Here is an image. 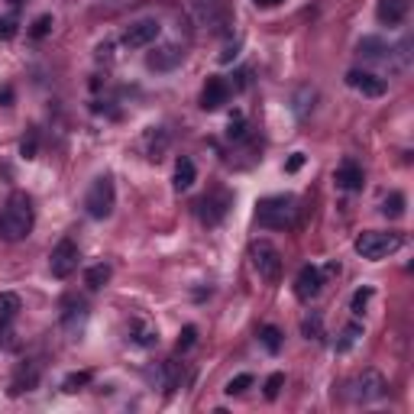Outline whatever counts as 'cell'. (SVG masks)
Listing matches in <instances>:
<instances>
[{"instance_id":"obj_17","label":"cell","mask_w":414,"mask_h":414,"mask_svg":"<svg viewBox=\"0 0 414 414\" xmlns=\"http://www.w3.org/2000/svg\"><path fill=\"white\" fill-rule=\"evenodd\" d=\"M36 382H39V366L36 362H26V366L16 369L13 382H10V395H23V391L36 389Z\"/></svg>"},{"instance_id":"obj_11","label":"cell","mask_w":414,"mask_h":414,"mask_svg":"<svg viewBox=\"0 0 414 414\" xmlns=\"http://www.w3.org/2000/svg\"><path fill=\"white\" fill-rule=\"evenodd\" d=\"M230 100V81H223V78H207L204 91H201V110H207V114H214V110H220L223 104Z\"/></svg>"},{"instance_id":"obj_31","label":"cell","mask_w":414,"mask_h":414,"mask_svg":"<svg viewBox=\"0 0 414 414\" xmlns=\"http://www.w3.org/2000/svg\"><path fill=\"white\" fill-rule=\"evenodd\" d=\"M88 382H91V372H71V376L61 382V389H65V391H78V389H85Z\"/></svg>"},{"instance_id":"obj_20","label":"cell","mask_w":414,"mask_h":414,"mask_svg":"<svg viewBox=\"0 0 414 414\" xmlns=\"http://www.w3.org/2000/svg\"><path fill=\"white\" fill-rule=\"evenodd\" d=\"M356 52H360L362 59H389L391 49L385 46V39H379V36H366V39H360Z\"/></svg>"},{"instance_id":"obj_15","label":"cell","mask_w":414,"mask_h":414,"mask_svg":"<svg viewBox=\"0 0 414 414\" xmlns=\"http://www.w3.org/2000/svg\"><path fill=\"white\" fill-rule=\"evenodd\" d=\"M408 7H411L408 0H379V7H376L379 23H382V26H398V23H405Z\"/></svg>"},{"instance_id":"obj_38","label":"cell","mask_w":414,"mask_h":414,"mask_svg":"<svg viewBox=\"0 0 414 414\" xmlns=\"http://www.w3.org/2000/svg\"><path fill=\"white\" fill-rule=\"evenodd\" d=\"M301 165H304V153H295V155H292V159L285 162V172H298V169H301Z\"/></svg>"},{"instance_id":"obj_36","label":"cell","mask_w":414,"mask_h":414,"mask_svg":"<svg viewBox=\"0 0 414 414\" xmlns=\"http://www.w3.org/2000/svg\"><path fill=\"white\" fill-rule=\"evenodd\" d=\"M178 389V366L175 362H165V391H175Z\"/></svg>"},{"instance_id":"obj_16","label":"cell","mask_w":414,"mask_h":414,"mask_svg":"<svg viewBox=\"0 0 414 414\" xmlns=\"http://www.w3.org/2000/svg\"><path fill=\"white\" fill-rule=\"evenodd\" d=\"M333 182H337V188H343V191H360L362 188V169L356 165V162H343V165L333 172Z\"/></svg>"},{"instance_id":"obj_3","label":"cell","mask_w":414,"mask_h":414,"mask_svg":"<svg viewBox=\"0 0 414 414\" xmlns=\"http://www.w3.org/2000/svg\"><path fill=\"white\" fill-rule=\"evenodd\" d=\"M401 246H405V237L395 233V230H389V233L366 230V233L356 237V253H360L362 259H369V262H379V259H385V256L398 253Z\"/></svg>"},{"instance_id":"obj_6","label":"cell","mask_w":414,"mask_h":414,"mask_svg":"<svg viewBox=\"0 0 414 414\" xmlns=\"http://www.w3.org/2000/svg\"><path fill=\"white\" fill-rule=\"evenodd\" d=\"M389 391V382H385L382 372H376V369H362L360 376L350 382V395H353V401H379Z\"/></svg>"},{"instance_id":"obj_12","label":"cell","mask_w":414,"mask_h":414,"mask_svg":"<svg viewBox=\"0 0 414 414\" xmlns=\"http://www.w3.org/2000/svg\"><path fill=\"white\" fill-rule=\"evenodd\" d=\"M182 61H184V52L178 46H172V42H165V46H155L153 52L146 55V65L153 71H175Z\"/></svg>"},{"instance_id":"obj_5","label":"cell","mask_w":414,"mask_h":414,"mask_svg":"<svg viewBox=\"0 0 414 414\" xmlns=\"http://www.w3.org/2000/svg\"><path fill=\"white\" fill-rule=\"evenodd\" d=\"M249 259H253V268L259 272V278L278 282V276H282V253H278L268 239H256V243L249 246Z\"/></svg>"},{"instance_id":"obj_4","label":"cell","mask_w":414,"mask_h":414,"mask_svg":"<svg viewBox=\"0 0 414 414\" xmlns=\"http://www.w3.org/2000/svg\"><path fill=\"white\" fill-rule=\"evenodd\" d=\"M114 204H117V188H114V178L110 175H100L91 182L85 194V211L91 220H107L114 214Z\"/></svg>"},{"instance_id":"obj_28","label":"cell","mask_w":414,"mask_h":414,"mask_svg":"<svg viewBox=\"0 0 414 414\" xmlns=\"http://www.w3.org/2000/svg\"><path fill=\"white\" fill-rule=\"evenodd\" d=\"M301 333H304L307 340H321V337H324V324H321V317H317V314L304 317V321H301Z\"/></svg>"},{"instance_id":"obj_2","label":"cell","mask_w":414,"mask_h":414,"mask_svg":"<svg viewBox=\"0 0 414 414\" xmlns=\"http://www.w3.org/2000/svg\"><path fill=\"white\" fill-rule=\"evenodd\" d=\"M256 220L268 230H288L298 220V198L295 194H268L256 204Z\"/></svg>"},{"instance_id":"obj_8","label":"cell","mask_w":414,"mask_h":414,"mask_svg":"<svg viewBox=\"0 0 414 414\" xmlns=\"http://www.w3.org/2000/svg\"><path fill=\"white\" fill-rule=\"evenodd\" d=\"M159 32H162L159 20H136V23H130L126 32H123V46L126 49H146L159 39Z\"/></svg>"},{"instance_id":"obj_27","label":"cell","mask_w":414,"mask_h":414,"mask_svg":"<svg viewBox=\"0 0 414 414\" xmlns=\"http://www.w3.org/2000/svg\"><path fill=\"white\" fill-rule=\"evenodd\" d=\"M369 298H372V288H369V285H362V288H356V292H353V298H350V311H353V314L360 317L362 311H366Z\"/></svg>"},{"instance_id":"obj_34","label":"cell","mask_w":414,"mask_h":414,"mask_svg":"<svg viewBox=\"0 0 414 414\" xmlns=\"http://www.w3.org/2000/svg\"><path fill=\"white\" fill-rule=\"evenodd\" d=\"M36 146H39V136H36V130H30V136H23V143H20V153L26 159H36Z\"/></svg>"},{"instance_id":"obj_24","label":"cell","mask_w":414,"mask_h":414,"mask_svg":"<svg viewBox=\"0 0 414 414\" xmlns=\"http://www.w3.org/2000/svg\"><path fill=\"white\" fill-rule=\"evenodd\" d=\"M110 272H114V268L107 266V262H100V266H91L85 272V282L91 285V288H100V285H107L110 282Z\"/></svg>"},{"instance_id":"obj_37","label":"cell","mask_w":414,"mask_h":414,"mask_svg":"<svg viewBox=\"0 0 414 414\" xmlns=\"http://www.w3.org/2000/svg\"><path fill=\"white\" fill-rule=\"evenodd\" d=\"M16 36V23L13 20H0V39H13Z\"/></svg>"},{"instance_id":"obj_13","label":"cell","mask_w":414,"mask_h":414,"mask_svg":"<svg viewBox=\"0 0 414 414\" xmlns=\"http://www.w3.org/2000/svg\"><path fill=\"white\" fill-rule=\"evenodd\" d=\"M16 314H20V295L4 292V295H0V343H4V346H10Z\"/></svg>"},{"instance_id":"obj_26","label":"cell","mask_w":414,"mask_h":414,"mask_svg":"<svg viewBox=\"0 0 414 414\" xmlns=\"http://www.w3.org/2000/svg\"><path fill=\"white\" fill-rule=\"evenodd\" d=\"M382 214L385 217H401V214H405V194L391 191L389 198H385V204H382Z\"/></svg>"},{"instance_id":"obj_19","label":"cell","mask_w":414,"mask_h":414,"mask_svg":"<svg viewBox=\"0 0 414 414\" xmlns=\"http://www.w3.org/2000/svg\"><path fill=\"white\" fill-rule=\"evenodd\" d=\"M85 321H88L85 304L78 301V307H75L71 301H65V314H61V327L69 330V333H78V330L85 327Z\"/></svg>"},{"instance_id":"obj_7","label":"cell","mask_w":414,"mask_h":414,"mask_svg":"<svg viewBox=\"0 0 414 414\" xmlns=\"http://www.w3.org/2000/svg\"><path fill=\"white\" fill-rule=\"evenodd\" d=\"M78 259H81V249H78L75 239H59V246L49 256V272L55 278H69L78 268Z\"/></svg>"},{"instance_id":"obj_41","label":"cell","mask_w":414,"mask_h":414,"mask_svg":"<svg viewBox=\"0 0 414 414\" xmlns=\"http://www.w3.org/2000/svg\"><path fill=\"white\" fill-rule=\"evenodd\" d=\"M233 55H237V46H233V49H223V55H220V61H230V59H233Z\"/></svg>"},{"instance_id":"obj_22","label":"cell","mask_w":414,"mask_h":414,"mask_svg":"<svg viewBox=\"0 0 414 414\" xmlns=\"http://www.w3.org/2000/svg\"><path fill=\"white\" fill-rule=\"evenodd\" d=\"M259 340H262V346H266L268 353H278V350H282V330L272 327V324L259 327Z\"/></svg>"},{"instance_id":"obj_18","label":"cell","mask_w":414,"mask_h":414,"mask_svg":"<svg viewBox=\"0 0 414 414\" xmlns=\"http://www.w3.org/2000/svg\"><path fill=\"white\" fill-rule=\"evenodd\" d=\"M194 178H198V169H194V162L188 159V155H182V159L175 162V178H172L175 191H188V188L194 184Z\"/></svg>"},{"instance_id":"obj_14","label":"cell","mask_w":414,"mask_h":414,"mask_svg":"<svg viewBox=\"0 0 414 414\" xmlns=\"http://www.w3.org/2000/svg\"><path fill=\"white\" fill-rule=\"evenodd\" d=\"M321 285H324V272L317 266H304L298 272V278H295V295H298L301 301H311L321 295Z\"/></svg>"},{"instance_id":"obj_39","label":"cell","mask_w":414,"mask_h":414,"mask_svg":"<svg viewBox=\"0 0 414 414\" xmlns=\"http://www.w3.org/2000/svg\"><path fill=\"white\" fill-rule=\"evenodd\" d=\"M10 104H13V88L0 85V107H10Z\"/></svg>"},{"instance_id":"obj_10","label":"cell","mask_w":414,"mask_h":414,"mask_svg":"<svg viewBox=\"0 0 414 414\" xmlns=\"http://www.w3.org/2000/svg\"><path fill=\"white\" fill-rule=\"evenodd\" d=\"M346 85L353 88V91H360L362 97H382L385 94V78H379V75H372V71H360V69H353V71H346Z\"/></svg>"},{"instance_id":"obj_30","label":"cell","mask_w":414,"mask_h":414,"mask_svg":"<svg viewBox=\"0 0 414 414\" xmlns=\"http://www.w3.org/2000/svg\"><path fill=\"white\" fill-rule=\"evenodd\" d=\"M282 385H285V372H272V376L266 379V398L276 401L278 395H282Z\"/></svg>"},{"instance_id":"obj_29","label":"cell","mask_w":414,"mask_h":414,"mask_svg":"<svg viewBox=\"0 0 414 414\" xmlns=\"http://www.w3.org/2000/svg\"><path fill=\"white\" fill-rule=\"evenodd\" d=\"M249 385H253V376H249V372H239V376H233L230 382H227V395H243L246 389H249Z\"/></svg>"},{"instance_id":"obj_21","label":"cell","mask_w":414,"mask_h":414,"mask_svg":"<svg viewBox=\"0 0 414 414\" xmlns=\"http://www.w3.org/2000/svg\"><path fill=\"white\" fill-rule=\"evenodd\" d=\"M130 337H133V343H139V346H155V343H159V333H155V327H153V324H146V321H136V324H133Z\"/></svg>"},{"instance_id":"obj_40","label":"cell","mask_w":414,"mask_h":414,"mask_svg":"<svg viewBox=\"0 0 414 414\" xmlns=\"http://www.w3.org/2000/svg\"><path fill=\"white\" fill-rule=\"evenodd\" d=\"M282 0H256V7H278Z\"/></svg>"},{"instance_id":"obj_35","label":"cell","mask_w":414,"mask_h":414,"mask_svg":"<svg viewBox=\"0 0 414 414\" xmlns=\"http://www.w3.org/2000/svg\"><path fill=\"white\" fill-rule=\"evenodd\" d=\"M49 30H52V16L46 13V16H39L36 23H32V30H30V32H32V39H42Z\"/></svg>"},{"instance_id":"obj_9","label":"cell","mask_w":414,"mask_h":414,"mask_svg":"<svg viewBox=\"0 0 414 414\" xmlns=\"http://www.w3.org/2000/svg\"><path fill=\"white\" fill-rule=\"evenodd\" d=\"M230 204H233V198L227 191H211L207 198H201V204H198V214H201V220L204 223H220L223 217H227V211H230Z\"/></svg>"},{"instance_id":"obj_33","label":"cell","mask_w":414,"mask_h":414,"mask_svg":"<svg viewBox=\"0 0 414 414\" xmlns=\"http://www.w3.org/2000/svg\"><path fill=\"white\" fill-rule=\"evenodd\" d=\"M198 343V327H194V324H188V327L182 330V337H178V350H191V346Z\"/></svg>"},{"instance_id":"obj_1","label":"cell","mask_w":414,"mask_h":414,"mask_svg":"<svg viewBox=\"0 0 414 414\" xmlns=\"http://www.w3.org/2000/svg\"><path fill=\"white\" fill-rule=\"evenodd\" d=\"M36 223V211H32V198L26 191H13L0 211V239L7 243H20L32 233Z\"/></svg>"},{"instance_id":"obj_23","label":"cell","mask_w":414,"mask_h":414,"mask_svg":"<svg viewBox=\"0 0 414 414\" xmlns=\"http://www.w3.org/2000/svg\"><path fill=\"white\" fill-rule=\"evenodd\" d=\"M362 337V324H350V327H343V333H340L337 340V353H346L350 346H356Z\"/></svg>"},{"instance_id":"obj_25","label":"cell","mask_w":414,"mask_h":414,"mask_svg":"<svg viewBox=\"0 0 414 414\" xmlns=\"http://www.w3.org/2000/svg\"><path fill=\"white\" fill-rule=\"evenodd\" d=\"M314 97H317L314 88H301V91L295 94V114H298V117H307V110L314 107Z\"/></svg>"},{"instance_id":"obj_32","label":"cell","mask_w":414,"mask_h":414,"mask_svg":"<svg viewBox=\"0 0 414 414\" xmlns=\"http://www.w3.org/2000/svg\"><path fill=\"white\" fill-rule=\"evenodd\" d=\"M227 136H230V139H243V136H246V117H243V114H233V117H230Z\"/></svg>"}]
</instances>
